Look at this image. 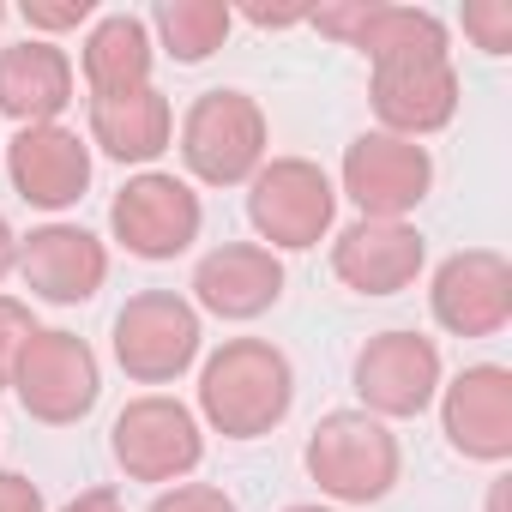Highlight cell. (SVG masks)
<instances>
[{"label": "cell", "instance_id": "1", "mask_svg": "<svg viewBox=\"0 0 512 512\" xmlns=\"http://www.w3.org/2000/svg\"><path fill=\"white\" fill-rule=\"evenodd\" d=\"M290 398H296V380L272 344L241 338L223 356H211V368H205V410L229 440H253L272 422H284Z\"/></svg>", "mask_w": 512, "mask_h": 512}, {"label": "cell", "instance_id": "2", "mask_svg": "<svg viewBox=\"0 0 512 512\" xmlns=\"http://www.w3.org/2000/svg\"><path fill=\"white\" fill-rule=\"evenodd\" d=\"M308 470L338 500H380L398 476V446L374 416H326L308 440Z\"/></svg>", "mask_w": 512, "mask_h": 512}, {"label": "cell", "instance_id": "3", "mask_svg": "<svg viewBox=\"0 0 512 512\" xmlns=\"http://www.w3.org/2000/svg\"><path fill=\"white\" fill-rule=\"evenodd\" d=\"M260 139H266L260 109L241 91H205V103L181 127V151H187L193 175H205V181H241L260 163Z\"/></svg>", "mask_w": 512, "mask_h": 512}, {"label": "cell", "instance_id": "4", "mask_svg": "<svg viewBox=\"0 0 512 512\" xmlns=\"http://www.w3.org/2000/svg\"><path fill=\"white\" fill-rule=\"evenodd\" d=\"M199 350V320L193 308H181L175 296H139L133 308H121L115 320V356L127 374L139 380H175Z\"/></svg>", "mask_w": 512, "mask_h": 512}, {"label": "cell", "instance_id": "5", "mask_svg": "<svg viewBox=\"0 0 512 512\" xmlns=\"http://www.w3.org/2000/svg\"><path fill=\"white\" fill-rule=\"evenodd\" d=\"M115 235L139 260H175L199 235V199L175 175H145L115 199Z\"/></svg>", "mask_w": 512, "mask_h": 512}, {"label": "cell", "instance_id": "6", "mask_svg": "<svg viewBox=\"0 0 512 512\" xmlns=\"http://www.w3.org/2000/svg\"><path fill=\"white\" fill-rule=\"evenodd\" d=\"M19 392H25V410H37L49 422H73L97 404V362L79 338L37 332L19 356Z\"/></svg>", "mask_w": 512, "mask_h": 512}, {"label": "cell", "instance_id": "7", "mask_svg": "<svg viewBox=\"0 0 512 512\" xmlns=\"http://www.w3.org/2000/svg\"><path fill=\"white\" fill-rule=\"evenodd\" d=\"M434 380H440V356H434V344L416 338V332H380V338L356 356V392H362V404H374V410H386V416H416V410H428Z\"/></svg>", "mask_w": 512, "mask_h": 512}, {"label": "cell", "instance_id": "8", "mask_svg": "<svg viewBox=\"0 0 512 512\" xmlns=\"http://www.w3.org/2000/svg\"><path fill=\"white\" fill-rule=\"evenodd\" d=\"M115 458L121 470L145 476V482H163V476H181L199 464V428L181 404L169 398H139L133 410H121L115 422Z\"/></svg>", "mask_w": 512, "mask_h": 512}, {"label": "cell", "instance_id": "9", "mask_svg": "<svg viewBox=\"0 0 512 512\" xmlns=\"http://www.w3.org/2000/svg\"><path fill=\"white\" fill-rule=\"evenodd\" d=\"M380 115L392 127H440L452 115V73L440 49H410V43H380Z\"/></svg>", "mask_w": 512, "mask_h": 512}, {"label": "cell", "instance_id": "10", "mask_svg": "<svg viewBox=\"0 0 512 512\" xmlns=\"http://www.w3.org/2000/svg\"><path fill=\"white\" fill-rule=\"evenodd\" d=\"M253 223L278 247H314L320 229L332 223V187L308 163H278L253 187Z\"/></svg>", "mask_w": 512, "mask_h": 512}, {"label": "cell", "instance_id": "11", "mask_svg": "<svg viewBox=\"0 0 512 512\" xmlns=\"http://www.w3.org/2000/svg\"><path fill=\"white\" fill-rule=\"evenodd\" d=\"M85 181H91V157H85V145L73 133H61V127H25L19 133V145H13V187L31 205L61 211V205H73L85 193Z\"/></svg>", "mask_w": 512, "mask_h": 512}, {"label": "cell", "instance_id": "12", "mask_svg": "<svg viewBox=\"0 0 512 512\" xmlns=\"http://www.w3.org/2000/svg\"><path fill=\"white\" fill-rule=\"evenodd\" d=\"M446 434L470 458H506V446H512V380H506V368L458 374V386L446 398Z\"/></svg>", "mask_w": 512, "mask_h": 512}, {"label": "cell", "instance_id": "13", "mask_svg": "<svg viewBox=\"0 0 512 512\" xmlns=\"http://www.w3.org/2000/svg\"><path fill=\"white\" fill-rule=\"evenodd\" d=\"M344 181L356 193V205H368L380 223L404 205L422 199L428 187V157L422 145H404V139H356L350 163H344Z\"/></svg>", "mask_w": 512, "mask_h": 512}, {"label": "cell", "instance_id": "14", "mask_svg": "<svg viewBox=\"0 0 512 512\" xmlns=\"http://www.w3.org/2000/svg\"><path fill=\"white\" fill-rule=\"evenodd\" d=\"M199 302L211 314H229V320H247V314H260L284 296V266L272 260L266 247H217L211 260L199 266L193 278Z\"/></svg>", "mask_w": 512, "mask_h": 512}, {"label": "cell", "instance_id": "15", "mask_svg": "<svg viewBox=\"0 0 512 512\" xmlns=\"http://www.w3.org/2000/svg\"><path fill=\"white\" fill-rule=\"evenodd\" d=\"M19 266H25V284L37 296H49V302H85V296H97V284L109 272L103 247L85 229H61V223L31 235V247L19 253Z\"/></svg>", "mask_w": 512, "mask_h": 512}, {"label": "cell", "instance_id": "16", "mask_svg": "<svg viewBox=\"0 0 512 512\" xmlns=\"http://www.w3.org/2000/svg\"><path fill=\"white\" fill-rule=\"evenodd\" d=\"M67 103H73V67H67L61 49L25 43V49H13V55H0V109H7V115L43 127V121H55Z\"/></svg>", "mask_w": 512, "mask_h": 512}, {"label": "cell", "instance_id": "17", "mask_svg": "<svg viewBox=\"0 0 512 512\" xmlns=\"http://www.w3.org/2000/svg\"><path fill=\"white\" fill-rule=\"evenodd\" d=\"M416 266H422V235H410L398 223H380V217L356 223L344 235V247H338V272L362 296H392Z\"/></svg>", "mask_w": 512, "mask_h": 512}, {"label": "cell", "instance_id": "18", "mask_svg": "<svg viewBox=\"0 0 512 512\" xmlns=\"http://www.w3.org/2000/svg\"><path fill=\"white\" fill-rule=\"evenodd\" d=\"M434 314L452 332H494L506 320V266L494 253H470V260H446L434 284Z\"/></svg>", "mask_w": 512, "mask_h": 512}, {"label": "cell", "instance_id": "19", "mask_svg": "<svg viewBox=\"0 0 512 512\" xmlns=\"http://www.w3.org/2000/svg\"><path fill=\"white\" fill-rule=\"evenodd\" d=\"M91 127L103 139L109 157L121 163H145L169 145V109L157 91H121V97H97L91 103Z\"/></svg>", "mask_w": 512, "mask_h": 512}, {"label": "cell", "instance_id": "20", "mask_svg": "<svg viewBox=\"0 0 512 512\" xmlns=\"http://www.w3.org/2000/svg\"><path fill=\"white\" fill-rule=\"evenodd\" d=\"M145 67H151V43L139 19H103L97 37L85 43V79L97 97L145 91Z\"/></svg>", "mask_w": 512, "mask_h": 512}, {"label": "cell", "instance_id": "21", "mask_svg": "<svg viewBox=\"0 0 512 512\" xmlns=\"http://www.w3.org/2000/svg\"><path fill=\"white\" fill-rule=\"evenodd\" d=\"M157 25H163L175 61H205L217 49V37L229 31V13L223 7H163Z\"/></svg>", "mask_w": 512, "mask_h": 512}, {"label": "cell", "instance_id": "22", "mask_svg": "<svg viewBox=\"0 0 512 512\" xmlns=\"http://www.w3.org/2000/svg\"><path fill=\"white\" fill-rule=\"evenodd\" d=\"M31 338H37V326L25 320V308L19 302H0V380L19 374V356H25Z\"/></svg>", "mask_w": 512, "mask_h": 512}, {"label": "cell", "instance_id": "23", "mask_svg": "<svg viewBox=\"0 0 512 512\" xmlns=\"http://www.w3.org/2000/svg\"><path fill=\"white\" fill-rule=\"evenodd\" d=\"M151 512H235L217 488H175V494H163Z\"/></svg>", "mask_w": 512, "mask_h": 512}, {"label": "cell", "instance_id": "24", "mask_svg": "<svg viewBox=\"0 0 512 512\" xmlns=\"http://www.w3.org/2000/svg\"><path fill=\"white\" fill-rule=\"evenodd\" d=\"M0 512H43V494L25 476H0Z\"/></svg>", "mask_w": 512, "mask_h": 512}, {"label": "cell", "instance_id": "25", "mask_svg": "<svg viewBox=\"0 0 512 512\" xmlns=\"http://www.w3.org/2000/svg\"><path fill=\"white\" fill-rule=\"evenodd\" d=\"M67 512H115V494H109V488H97V494H85V500H73Z\"/></svg>", "mask_w": 512, "mask_h": 512}, {"label": "cell", "instance_id": "26", "mask_svg": "<svg viewBox=\"0 0 512 512\" xmlns=\"http://www.w3.org/2000/svg\"><path fill=\"white\" fill-rule=\"evenodd\" d=\"M13 260H19V247H13V229H7V217H0V278L13 272Z\"/></svg>", "mask_w": 512, "mask_h": 512}, {"label": "cell", "instance_id": "27", "mask_svg": "<svg viewBox=\"0 0 512 512\" xmlns=\"http://www.w3.org/2000/svg\"><path fill=\"white\" fill-rule=\"evenodd\" d=\"M290 512H326V506H290Z\"/></svg>", "mask_w": 512, "mask_h": 512}]
</instances>
